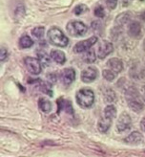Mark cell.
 <instances>
[{"mask_svg": "<svg viewBox=\"0 0 145 157\" xmlns=\"http://www.w3.org/2000/svg\"><path fill=\"white\" fill-rule=\"evenodd\" d=\"M105 2H106L107 6L109 7V9H111V10H114V8L117 7V4H118V0H105Z\"/></svg>", "mask_w": 145, "mask_h": 157, "instance_id": "83f0119b", "label": "cell"}, {"mask_svg": "<svg viewBox=\"0 0 145 157\" xmlns=\"http://www.w3.org/2000/svg\"><path fill=\"white\" fill-rule=\"evenodd\" d=\"M7 56H8L7 50L4 48H1V51H0V59H1V61L5 60L7 59Z\"/></svg>", "mask_w": 145, "mask_h": 157, "instance_id": "f1b7e54d", "label": "cell"}, {"mask_svg": "<svg viewBox=\"0 0 145 157\" xmlns=\"http://www.w3.org/2000/svg\"><path fill=\"white\" fill-rule=\"evenodd\" d=\"M114 50V46L111 42L107 41V40H103L98 46L97 49V56L100 59H105L108 55H110Z\"/></svg>", "mask_w": 145, "mask_h": 157, "instance_id": "52a82bcc", "label": "cell"}, {"mask_svg": "<svg viewBox=\"0 0 145 157\" xmlns=\"http://www.w3.org/2000/svg\"><path fill=\"white\" fill-rule=\"evenodd\" d=\"M128 33L129 35L133 36V37H137L140 33H141V26L139 22H132L131 24L129 25V28H128Z\"/></svg>", "mask_w": 145, "mask_h": 157, "instance_id": "4fadbf2b", "label": "cell"}, {"mask_svg": "<svg viewBox=\"0 0 145 157\" xmlns=\"http://www.w3.org/2000/svg\"><path fill=\"white\" fill-rule=\"evenodd\" d=\"M66 30L73 36H81L87 33V26L81 21L73 20L70 21L66 26Z\"/></svg>", "mask_w": 145, "mask_h": 157, "instance_id": "3957f363", "label": "cell"}, {"mask_svg": "<svg viewBox=\"0 0 145 157\" xmlns=\"http://www.w3.org/2000/svg\"><path fill=\"white\" fill-rule=\"evenodd\" d=\"M103 95H104V101L107 104H112L113 101H114L117 100L116 93H114V91L111 88L105 89L103 92Z\"/></svg>", "mask_w": 145, "mask_h": 157, "instance_id": "9a60e30c", "label": "cell"}, {"mask_svg": "<svg viewBox=\"0 0 145 157\" xmlns=\"http://www.w3.org/2000/svg\"><path fill=\"white\" fill-rule=\"evenodd\" d=\"M51 58L53 61H56L58 64H64L66 61L65 54L59 50H53L51 52Z\"/></svg>", "mask_w": 145, "mask_h": 157, "instance_id": "7c38bea8", "label": "cell"}, {"mask_svg": "<svg viewBox=\"0 0 145 157\" xmlns=\"http://www.w3.org/2000/svg\"><path fill=\"white\" fill-rule=\"evenodd\" d=\"M131 2V0H123V7H126V6H128L129 5V3Z\"/></svg>", "mask_w": 145, "mask_h": 157, "instance_id": "4dcf8cb0", "label": "cell"}, {"mask_svg": "<svg viewBox=\"0 0 145 157\" xmlns=\"http://www.w3.org/2000/svg\"><path fill=\"white\" fill-rule=\"evenodd\" d=\"M107 65H108L112 69V71H114V73H119L122 71V69H123V63H122V61L117 58H113L109 59L108 62H107Z\"/></svg>", "mask_w": 145, "mask_h": 157, "instance_id": "8fae6325", "label": "cell"}, {"mask_svg": "<svg viewBox=\"0 0 145 157\" xmlns=\"http://www.w3.org/2000/svg\"><path fill=\"white\" fill-rule=\"evenodd\" d=\"M131 124L132 120L130 115L127 112H122L118 119L117 129L118 132H124L131 128Z\"/></svg>", "mask_w": 145, "mask_h": 157, "instance_id": "277c9868", "label": "cell"}, {"mask_svg": "<svg viewBox=\"0 0 145 157\" xmlns=\"http://www.w3.org/2000/svg\"><path fill=\"white\" fill-rule=\"evenodd\" d=\"M44 31H45V28L44 27H35L32 31V34L36 38H41L43 36V35H44Z\"/></svg>", "mask_w": 145, "mask_h": 157, "instance_id": "cb8c5ba5", "label": "cell"}, {"mask_svg": "<svg viewBox=\"0 0 145 157\" xmlns=\"http://www.w3.org/2000/svg\"><path fill=\"white\" fill-rule=\"evenodd\" d=\"M97 77V69L95 67H88L84 69L81 73V81L83 82H92Z\"/></svg>", "mask_w": 145, "mask_h": 157, "instance_id": "ba28073f", "label": "cell"}, {"mask_svg": "<svg viewBox=\"0 0 145 157\" xmlns=\"http://www.w3.org/2000/svg\"><path fill=\"white\" fill-rule=\"evenodd\" d=\"M111 123H112V121L106 119V118H101V119L98 121V124H97L98 130L102 133L107 132V130L109 129L110 125H111Z\"/></svg>", "mask_w": 145, "mask_h": 157, "instance_id": "2e32d148", "label": "cell"}, {"mask_svg": "<svg viewBox=\"0 0 145 157\" xmlns=\"http://www.w3.org/2000/svg\"><path fill=\"white\" fill-rule=\"evenodd\" d=\"M61 78V81H62L63 84L65 85H70L75 78V72L74 70L72 68H66L64 69L62 72H61L60 75Z\"/></svg>", "mask_w": 145, "mask_h": 157, "instance_id": "9c48e42d", "label": "cell"}, {"mask_svg": "<svg viewBox=\"0 0 145 157\" xmlns=\"http://www.w3.org/2000/svg\"><path fill=\"white\" fill-rule=\"evenodd\" d=\"M76 101L82 107H91L95 101V94L88 88L80 89L76 93Z\"/></svg>", "mask_w": 145, "mask_h": 157, "instance_id": "6da1fadb", "label": "cell"}, {"mask_svg": "<svg viewBox=\"0 0 145 157\" xmlns=\"http://www.w3.org/2000/svg\"><path fill=\"white\" fill-rule=\"evenodd\" d=\"M25 64L30 73H32L34 75H38L41 72L42 68H41V63L39 59L32 58V57H28L25 59Z\"/></svg>", "mask_w": 145, "mask_h": 157, "instance_id": "8992f818", "label": "cell"}, {"mask_svg": "<svg viewBox=\"0 0 145 157\" xmlns=\"http://www.w3.org/2000/svg\"><path fill=\"white\" fill-rule=\"evenodd\" d=\"M130 17L128 15V13H121L118 17H117V22H119V23H126L128 20H129Z\"/></svg>", "mask_w": 145, "mask_h": 157, "instance_id": "484cf974", "label": "cell"}, {"mask_svg": "<svg viewBox=\"0 0 145 157\" xmlns=\"http://www.w3.org/2000/svg\"><path fill=\"white\" fill-rule=\"evenodd\" d=\"M141 1H142V0H141Z\"/></svg>", "mask_w": 145, "mask_h": 157, "instance_id": "d6a6232c", "label": "cell"}, {"mask_svg": "<svg viewBox=\"0 0 145 157\" xmlns=\"http://www.w3.org/2000/svg\"><path fill=\"white\" fill-rule=\"evenodd\" d=\"M94 13L96 17H104L105 15V12H104V9L102 6H97L96 7V9L94 10Z\"/></svg>", "mask_w": 145, "mask_h": 157, "instance_id": "d4e9b609", "label": "cell"}, {"mask_svg": "<svg viewBox=\"0 0 145 157\" xmlns=\"http://www.w3.org/2000/svg\"><path fill=\"white\" fill-rule=\"evenodd\" d=\"M140 128L143 131H145V117L143 118V119L141 120V122H140Z\"/></svg>", "mask_w": 145, "mask_h": 157, "instance_id": "f546056e", "label": "cell"}, {"mask_svg": "<svg viewBox=\"0 0 145 157\" xmlns=\"http://www.w3.org/2000/svg\"><path fill=\"white\" fill-rule=\"evenodd\" d=\"M128 105L133 111H135L136 113L140 112L143 109V105L140 103V101H136V100H129L128 101Z\"/></svg>", "mask_w": 145, "mask_h": 157, "instance_id": "e0dca14e", "label": "cell"}, {"mask_svg": "<svg viewBox=\"0 0 145 157\" xmlns=\"http://www.w3.org/2000/svg\"><path fill=\"white\" fill-rule=\"evenodd\" d=\"M63 108H65V111H67L68 113H73V107L71 105V103L69 101H63Z\"/></svg>", "mask_w": 145, "mask_h": 157, "instance_id": "4316f807", "label": "cell"}, {"mask_svg": "<svg viewBox=\"0 0 145 157\" xmlns=\"http://www.w3.org/2000/svg\"><path fill=\"white\" fill-rule=\"evenodd\" d=\"M48 38L53 45H56L59 47H66L68 45V38L62 33V31L56 27H53L48 32Z\"/></svg>", "mask_w": 145, "mask_h": 157, "instance_id": "7a4b0ae2", "label": "cell"}, {"mask_svg": "<svg viewBox=\"0 0 145 157\" xmlns=\"http://www.w3.org/2000/svg\"><path fill=\"white\" fill-rule=\"evenodd\" d=\"M143 47H144V50H145V40H144V43H143Z\"/></svg>", "mask_w": 145, "mask_h": 157, "instance_id": "1f68e13d", "label": "cell"}, {"mask_svg": "<svg viewBox=\"0 0 145 157\" xmlns=\"http://www.w3.org/2000/svg\"><path fill=\"white\" fill-rule=\"evenodd\" d=\"M97 41V37L96 36H92L86 40H82L78 42L74 47V53H82V52H86L88 50H90V48L93 45H95V43Z\"/></svg>", "mask_w": 145, "mask_h": 157, "instance_id": "5b68a950", "label": "cell"}, {"mask_svg": "<svg viewBox=\"0 0 145 157\" xmlns=\"http://www.w3.org/2000/svg\"><path fill=\"white\" fill-rule=\"evenodd\" d=\"M38 58H39V61L42 65H45V66L50 65V58L46 53L39 52L38 53Z\"/></svg>", "mask_w": 145, "mask_h": 157, "instance_id": "44dd1931", "label": "cell"}, {"mask_svg": "<svg viewBox=\"0 0 145 157\" xmlns=\"http://www.w3.org/2000/svg\"><path fill=\"white\" fill-rule=\"evenodd\" d=\"M19 44L22 48H30V47H32L34 45V40L29 36L25 35L21 36L19 40Z\"/></svg>", "mask_w": 145, "mask_h": 157, "instance_id": "ac0fdd59", "label": "cell"}, {"mask_svg": "<svg viewBox=\"0 0 145 157\" xmlns=\"http://www.w3.org/2000/svg\"><path fill=\"white\" fill-rule=\"evenodd\" d=\"M143 141V136L139 131H134L124 139V142L129 145H139Z\"/></svg>", "mask_w": 145, "mask_h": 157, "instance_id": "30bf717a", "label": "cell"}, {"mask_svg": "<svg viewBox=\"0 0 145 157\" xmlns=\"http://www.w3.org/2000/svg\"><path fill=\"white\" fill-rule=\"evenodd\" d=\"M102 75H103L105 80L109 81V82H112V81L114 80V78H116V73H114V71H112V70H108V69L103 70Z\"/></svg>", "mask_w": 145, "mask_h": 157, "instance_id": "7402d4cb", "label": "cell"}, {"mask_svg": "<svg viewBox=\"0 0 145 157\" xmlns=\"http://www.w3.org/2000/svg\"><path fill=\"white\" fill-rule=\"evenodd\" d=\"M83 60L85 62H88V63H93V62L96 61V53L94 50H88L85 52V54L83 55L82 57Z\"/></svg>", "mask_w": 145, "mask_h": 157, "instance_id": "d6986e66", "label": "cell"}, {"mask_svg": "<svg viewBox=\"0 0 145 157\" xmlns=\"http://www.w3.org/2000/svg\"><path fill=\"white\" fill-rule=\"evenodd\" d=\"M89 11L88 9V7L86 5H84V4H80V5H78L75 8H74V13L76 14V15H81L82 13H87Z\"/></svg>", "mask_w": 145, "mask_h": 157, "instance_id": "603a6c76", "label": "cell"}, {"mask_svg": "<svg viewBox=\"0 0 145 157\" xmlns=\"http://www.w3.org/2000/svg\"><path fill=\"white\" fill-rule=\"evenodd\" d=\"M39 105H40V108L42 109V111L48 113L52 110L53 108V105H52V103L49 101L48 100L46 99H41L39 101Z\"/></svg>", "mask_w": 145, "mask_h": 157, "instance_id": "ffe728a7", "label": "cell"}, {"mask_svg": "<svg viewBox=\"0 0 145 157\" xmlns=\"http://www.w3.org/2000/svg\"><path fill=\"white\" fill-rule=\"evenodd\" d=\"M117 116V109L114 105H107L104 109V118L108 119L110 121H113V119H114Z\"/></svg>", "mask_w": 145, "mask_h": 157, "instance_id": "5bb4252c", "label": "cell"}]
</instances>
